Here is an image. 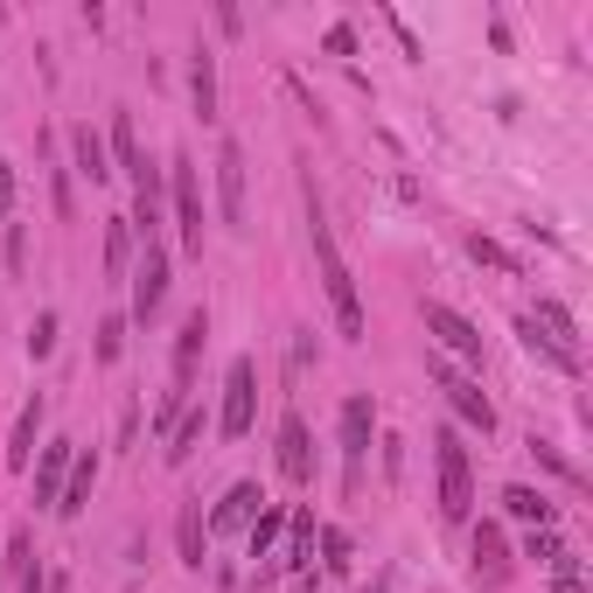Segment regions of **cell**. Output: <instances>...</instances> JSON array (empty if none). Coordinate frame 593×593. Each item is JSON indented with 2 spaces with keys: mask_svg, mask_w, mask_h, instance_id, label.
<instances>
[{
  "mask_svg": "<svg viewBox=\"0 0 593 593\" xmlns=\"http://www.w3.org/2000/svg\"><path fill=\"white\" fill-rule=\"evenodd\" d=\"M468 259H475V265H495V273H524V259H516V252H510V244H495V238H482V231H475V238H468Z\"/></svg>",
  "mask_w": 593,
  "mask_h": 593,
  "instance_id": "obj_26",
  "label": "cell"
},
{
  "mask_svg": "<svg viewBox=\"0 0 593 593\" xmlns=\"http://www.w3.org/2000/svg\"><path fill=\"white\" fill-rule=\"evenodd\" d=\"M433 475H440V516H447V524H468L475 468H468V447H461V433H454V426L433 433Z\"/></svg>",
  "mask_w": 593,
  "mask_h": 593,
  "instance_id": "obj_2",
  "label": "cell"
},
{
  "mask_svg": "<svg viewBox=\"0 0 593 593\" xmlns=\"http://www.w3.org/2000/svg\"><path fill=\"white\" fill-rule=\"evenodd\" d=\"M300 196H308V244H315V273H321V294H329L335 335H342V342H363V300H356L350 259L335 252V231H329V209H321V189L308 182Z\"/></svg>",
  "mask_w": 593,
  "mask_h": 593,
  "instance_id": "obj_1",
  "label": "cell"
},
{
  "mask_svg": "<svg viewBox=\"0 0 593 593\" xmlns=\"http://www.w3.org/2000/svg\"><path fill=\"white\" fill-rule=\"evenodd\" d=\"M280 475H286L294 489L315 482V433H308V419H300V412L280 419Z\"/></svg>",
  "mask_w": 593,
  "mask_h": 593,
  "instance_id": "obj_10",
  "label": "cell"
},
{
  "mask_svg": "<svg viewBox=\"0 0 593 593\" xmlns=\"http://www.w3.org/2000/svg\"><path fill=\"white\" fill-rule=\"evenodd\" d=\"M28 559H35V538H28V524H22V531L8 538V580H22V572H28Z\"/></svg>",
  "mask_w": 593,
  "mask_h": 593,
  "instance_id": "obj_34",
  "label": "cell"
},
{
  "mask_svg": "<svg viewBox=\"0 0 593 593\" xmlns=\"http://www.w3.org/2000/svg\"><path fill=\"white\" fill-rule=\"evenodd\" d=\"M203 426H209V419H203L196 406H189V412L175 419V433H168V440H161V461H168V468H182V461H189V454H196V447H203Z\"/></svg>",
  "mask_w": 593,
  "mask_h": 593,
  "instance_id": "obj_22",
  "label": "cell"
},
{
  "mask_svg": "<svg viewBox=\"0 0 593 593\" xmlns=\"http://www.w3.org/2000/svg\"><path fill=\"white\" fill-rule=\"evenodd\" d=\"M531 454H538V461H545L551 475H566V482H572V489H580V468H572V461H566V454H559V447H545V440H531Z\"/></svg>",
  "mask_w": 593,
  "mask_h": 593,
  "instance_id": "obj_35",
  "label": "cell"
},
{
  "mask_svg": "<svg viewBox=\"0 0 593 593\" xmlns=\"http://www.w3.org/2000/svg\"><path fill=\"white\" fill-rule=\"evenodd\" d=\"M315 566V510H286V551L273 559V572H308Z\"/></svg>",
  "mask_w": 593,
  "mask_h": 593,
  "instance_id": "obj_14",
  "label": "cell"
},
{
  "mask_svg": "<svg viewBox=\"0 0 593 593\" xmlns=\"http://www.w3.org/2000/svg\"><path fill=\"white\" fill-rule=\"evenodd\" d=\"M321 43H329V56H356V28H350V22H335L329 35H321Z\"/></svg>",
  "mask_w": 593,
  "mask_h": 593,
  "instance_id": "obj_36",
  "label": "cell"
},
{
  "mask_svg": "<svg viewBox=\"0 0 593 593\" xmlns=\"http://www.w3.org/2000/svg\"><path fill=\"white\" fill-rule=\"evenodd\" d=\"M475 566H489V580H503V531L495 524L475 531Z\"/></svg>",
  "mask_w": 593,
  "mask_h": 593,
  "instance_id": "obj_30",
  "label": "cell"
},
{
  "mask_svg": "<svg viewBox=\"0 0 593 593\" xmlns=\"http://www.w3.org/2000/svg\"><path fill=\"white\" fill-rule=\"evenodd\" d=\"M161 300H168V244L147 238L140 265H133V315H126V321H155Z\"/></svg>",
  "mask_w": 593,
  "mask_h": 593,
  "instance_id": "obj_8",
  "label": "cell"
},
{
  "mask_svg": "<svg viewBox=\"0 0 593 593\" xmlns=\"http://www.w3.org/2000/svg\"><path fill=\"white\" fill-rule=\"evenodd\" d=\"M70 161H78V175L84 182H112V155H105V140H99V133H91V126H70Z\"/></svg>",
  "mask_w": 593,
  "mask_h": 593,
  "instance_id": "obj_21",
  "label": "cell"
},
{
  "mask_svg": "<svg viewBox=\"0 0 593 593\" xmlns=\"http://www.w3.org/2000/svg\"><path fill=\"white\" fill-rule=\"evenodd\" d=\"M217 224L244 231V147L217 140Z\"/></svg>",
  "mask_w": 593,
  "mask_h": 593,
  "instance_id": "obj_9",
  "label": "cell"
},
{
  "mask_svg": "<svg viewBox=\"0 0 593 593\" xmlns=\"http://www.w3.org/2000/svg\"><path fill=\"white\" fill-rule=\"evenodd\" d=\"M516 335H524V350H531V356L559 363V370H580V356H572V350H559V342H551V335H538V329H531V321H516Z\"/></svg>",
  "mask_w": 593,
  "mask_h": 593,
  "instance_id": "obj_28",
  "label": "cell"
},
{
  "mask_svg": "<svg viewBox=\"0 0 593 593\" xmlns=\"http://www.w3.org/2000/svg\"><path fill=\"white\" fill-rule=\"evenodd\" d=\"M419 315H426V335H440V350L447 356H461L468 370H482V329H475V321L461 315V308H447V300H419Z\"/></svg>",
  "mask_w": 593,
  "mask_h": 593,
  "instance_id": "obj_6",
  "label": "cell"
},
{
  "mask_svg": "<svg viewBox=\"0 0 593 593\" xmlns=\"http://www.w3.org/2000/svg\"><path fill=\"white\" fill-rule=\"evenodd\" d=\"M91 489H99V454H78V461H70L64 495H56V516H78V510L91 503Z\"/></svg>",
  "mask_w": 593,
  "mask_h": 593,
  "instance_id": "obj_20",
  "label": "cell"
},
{
  "mask_svg": "<svg viewBox=\"0 0 593 593\" xmlns=\"http://www.w3.org/2000/svg\"><path fill=\"white\" fill-rule=\"evenodd\" d=\"M370 433H377V406H370V391L342 398V461H350V475H342V482H350V489H363V461H370Z\"/></svg>",
  "mask_w": 593,
  "mask_h": 593,
  "instance_id": "obj_7",
  "label": "cell"
},
{
  "mask_svg": "<svg viewBox=\"0 0 593 593\" xmlns=\"http://www.w3.org/2000/svg\"><path fill=\"white\" fill-rule=\"evenodd\" d=\"M426 370H433V385L447 391V406H454V419H461V426H475V433H495V406H489V391L475 385L468 370H454L447 356H433Z\"/></svg>",
  "mask_w": 593,
  "mask_h": 593,
  "instance_id": "obj_5",
  "label": "cell"
},
{
  "mask_svg": "<svg viewBox=\"0 0 593 593\" xmlns=\"http://www.w3.org/2000/svg\"><path fill=\"white\" fill-rule=\"evenodd\" d=\"M189 99H196V119L203 126L217 119V56H209V49L189 56Z\"/></svg>",
  "mask_w": 593,
  "mask_h": 593,
  "instance_id": "obj_19",
  "label": "cell"
},
{
  "mask_svg": "<svg viewBox=\"0 0 593 593\" xmlns=\"http://www.w3.org/2000/svg\"><path fill=\"white\" fill-rule=\"evenodd\" d=\"M8 217H14V161L0 155V224H8Z\"/></svg>",
  "mask_w": 593,
  "mask_h": 593,
  "instance_id": "obj_37",
  "label": "cell"
},
{
  "mask_svg": "<svg viewBox=\"0 0 593 593\" xmlns=\"http://www.w3.org/2000/svg\"><path fill=\"white\" fill-rule=\"evenodd\" d=\"M8 265H14V273L28 265V238H22V224H8Z\"/></svg>",
  "mask_w": 593,
  "mask_h": 593,
  "instance_id": "obj_38",
  "label": "cell"
},
{
  "mask_svg": "<svg viewBox=\"0 0 593 593\" xmlns=\"http://www.w3.org/2000/svg\"><path fill=\"white\" fill-rule=\"evenodd\" d=\"M49 203H56V217H78V196H70V168H49Z\"/></svg>",
  "mask_w": 593,
  "mask_h": 593,
  "instance_id": "obj_33",
  "label": "cell"
},
{
  "mask_svg": "<svg viewBox=\"0 0 593 593\" xmlns=\"http://www.w3.org/2000/svg\"><path fill=\"white\" fill-rule=\"evenodd\" d=\"M524 321H531V329H538V335H551V342H559V350H572V356H580V321H572V308H566V300L538 294V315H524Z\"/></svg>",
  "mask_w": 593,
  "mask_h": 593,
  "instance_id": "obj_15",
  "label": "cell"
},
{
  "mask_svg": "<svg viewBox=\"0 0 593 593\" xmlns=\"http://www.w3.org/2000/svg\"><path fill=\"white\" fill-rule=\"evenodd\" d=\"M105 155L133 175V161H140V140H133V112H112V147H105ZM119 168H112V175H119Z\"/></svg>",
  "mask_w": 593,
  "mask_h": 593,
  "instance_id": "obj_25",
  "label": "cell"
},
{
  "mask_svg": "<svg viewBox=\"0 0 593 593\" xmlns=\"http://www.w3.org/2000/svg\"><path fill=\"white\" fill-rule=\"evenodd\" d=\"M203 342H209V315L189 308V315H182V335H175V391H189V370H196Z\"/></svg>",
  "mask_w": 593,
  "mask_h": 593,
  "instance_id": "obj_18",
  "label": "cell"
},
{
  "mask_svg": "<svg viewBox=\"0 0 593 593\" xmlns=\"http://www.w3.org/2000/svg\"><path fill=\"white\" fill-rule=\"evenodd\" d=\"M551 593H586V580L580 572H551Z\"/></svg>",
  "mask_w": 593,
  "mask_h": 593,
  "instance_id": "obj_39",
  "label": "cell"
},
{
  "mask_svg": "<svg viewBox=\"0 0 593 593\" xmlns=\"http://www.w3.org/2000/svg\"><path fill=\"white\" fill-rule=\"evenodd\" d=\"M168 203H175V231H182V252L189 259H203V182H196V161L175 155L168 161Z\"/></svg>",
  "mask_w": 593,
  "mask_h": 593,
  "instance_id": "obj_3",
  "label": "cell"
},
{
  "mask_svg": "<svg viewBox=\"0 0 593 593\" xmlns=\"http://www.w3.org/2000/svg\"><path fill=\"white\" fill-rule=\"evenodd\" d=\"M175 545H182V566L203 572V551H209V524H203V495H189L182 516H175Z\"/></svg>",
  "mask_w": 593,
  "mask_h": 593,
  "instance_id": "obj_17",
  "label": "cell"
},
{
  "mask_svg": "<svg viewBox=\"0 0 593 593\" xmlns=\"http://www.w3.org/2000/svg\"><path fill=\"white\" fill-rule=\"evenodd\" d=\"M70 440H43V461H35V510H56V495L70 482Z\"/></svg>",
  "mask_w": 593,
  "mask_h": 593,
  "instance_id": "obj_11",
  "label": "cell"
},
{
  "mask_svg": "<svg viewBox=\"0 0 593 593\" xmlns=\"http://www.w3.org/2000/svg\"><path fill=\"white\" fill-rule=\"evenodd\" d=\"M286 538V503H265L252 516V531H244V545H252V559H273V545Z\"/></svg>",
  "mask_w": 593,
  "mask_h": 593,
  "instance_id": "obj_23",
  "label": "cell"
},
{
  "mask_svg": "<svg viewBox=\"0 0 593 593\" xmlns=\"http://www.w3.org/2000/svg\"><path fill=\"white\" fill-rule=\"evenodd\" d=\"M119 350H126V315H105L99 321V363H119Z\"/></svg>",
  "mask_w": 593,
  "mask_h": 593,
  "instance_id": "obj_32",
  "label": "cell"
},
{
  "mask_svg": "<svg viewBox=\"0 0 593 593\" xmlns=\"http://www.w3.org/2000/svg\"><path fill=\"white\" fill-rule=\"evenodd\" d=\"M503 510L516 516V524H531V531H551V524H559L551 495H545V489H531V482H510V489H503Z\"/></svg>",
  "mask_w": 593,
  "mask_h": 593,
  "instance_id": "obj_16",
  "label": "cell"
},
{
  "mask_svg": "<svg viewBox=\"0 0 593 593\" xmlns=\"http://www.w3.org/2000/svg\"><path fill=\"white\" fill-rule=\"evenodd\" d=\"M259 419V356H231L224 370V412H217V433L224 440H244Z\"/></svg>",
  "mask_w": 593,
  "mask_h": 593,
  "instance_id": "obj_4",
  "label": "cell"
},
{
  "mask_svg": "<svg viewBox=\"0 0 593 593\" xmlns=\"http://www.w3.org/2000/svg\"><path fill=\"white\" fill-rule=\"evenodd\" d=\"M43 419H49V398L35 391L22 419H14V433H8V468H35V447H43Z\"/></svg>",
  "mask_w": 593,
  "mask_h": 593,
  "instance_id": "obj_12",
  "label": "cell"
},
{
  "mask_svg": "<svg viewBox=\"0 0 593 593\" xmlns=\"http://www.w3.org/2000/svg\"><path fill=\"white\" fill-rule=\"evenodd\" d=\"M126 244H133V224L112 217L105 224V280H126Z\"/></svg>",
  "mask_w": 593,
  "mask_h": 593,
  "instance_id": "obj_27",
  "label": "cell"
},
{
  "mask_svg": "<svg viewBox=\"0 0 593 593\" xmlns=\"http://www.w3.org/2000/svg\"><path fill=\"white\" fill-rule=\"evenodd\" d=\"M524 559L559 566V559H566V538H559V531H524Z\"/></svg>",
  "mask_w": 593,
  "mask_h": 593,
  "instance_id": "obj_31",
  "label": "cell"
},
{
  "mask_svg": "<svg viewBox=\"0 0 593 593\" xmlns=\"http://www.w3.org/2000/svg\"><path fill=\"white\" fill-rule=\"evenodd\" d=\"M315 538H321V572H335V580H350V572H356V551H350V531H315Z\"/></svg>",
  "mask_w": 593,
  "mask_h": 593,
  "instance_id": "obj_24",
  "label": "cell"
},
{
  "mask_svg": "<svg viewBox=\"0 0 593 593\" xmlns=\"http://www.w3.org/2000/svg\"><path fill=\"white\" fill-rule=\"evenodd\" d=\"M56 329H64V321H56V308H43V315L28 321V356H35V363L56 356Z\"/></svg>",
  "mask_w": 593,
  "mask_h": 593,
  "instance_id": "obj_29",
  "label": "cell"
},
{
  "mask_svg": "<svg viewBox=\"0 0 593 593\" xmlns=\"http://www.w3.org/2000/svg\"><path fill=\"white\" fill-rule=\"evenodd\" d=\"M259 510H265V489L259 482H231L224 503H217V516H209V531H252Z\"/></svg>",
  "mask_w": 593,
  "mask_h": 593,
  "instance_id": "obj_13",
  "label": "cell"
}]
</instances>
